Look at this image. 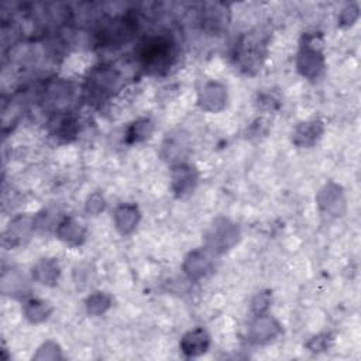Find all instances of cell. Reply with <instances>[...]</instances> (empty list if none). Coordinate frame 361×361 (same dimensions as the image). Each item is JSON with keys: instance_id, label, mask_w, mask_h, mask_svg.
I'll list each match as a JSON object with an SVG mask.
<instances>
[{"instance_id": "5b68a950", "label": "cell", "mask_w": 361, "mask_h": 361, "mask_svg": "<svg viewBox=\"0 0 361 361\" xmlns=\"http://www.w3.org/2000/svg\"><path fill=\"white\" fill-rule=\"evenodd\" d=\"M118 79L117 71L111 66H99L90 72L86 80V92L94 100L104 99L116 89Z\"/></svg>"}, {"instance_id": "277c9868", "label": "cell", "mask_w": 361, "mask_h": 361, "mask_svg": "<svg viewBox=\"0 0 361 361\" xmlns=\"http://www.w3.org/2000/svg\"><path fill=\"white\" fill-rule=\"evenodd\" d=\"M240 240V228L228 219L219 217L206 234V248L213 254H223L233 248Z\"/></svg>"}, {"instance_id": "9a60e30c", "label": "cell", "mask_w": 361, "mask_h": 361, "mask_svg": "<svg viewBox=\"0 0 361 361\" xmlns=\"http://www.w3.org/2000/svg\"><path fill=\"white\" fill-rule=\"evenodd\" d=\"M323 134V124L320 120H310L305 121L296 126L293 134H292V141L295 145L302 147V148H309L313 147L319 138Z\"/></svg>"}, {"instance_id": "5bb4252c", "label": "cell", "mask_w": 361, "mask_h": 361, "mask_svg": "<svg viewBox=\"0 0 361 361\" xmlns=\"http://www.w3.org/2000/svg\"><path fill=\"white\" fill-rule=\"evenodd\" d=\"M210 345V337L206 330L196 327L189 330L180 338V350L188 357H197L207 351Z\"/></svg>"}, {"instance_id": "d4e9b609", "label": "cell", "mask_w": 361, "mask_h": 361, "mask_svg": "<svg viewBox=\"0 0 361 361\" xmlns=\"http://www.w3.org/2000/svg\"><path fill=\"white\" fill-rule=\"evenodd\" d=\"M272 302V295L269 290H264V292H259L254 296L252 302H251V309L252 312L255 313V316L258 314H264L268 309H269V305Z\"/></svg>"}, {"instance_id": "2e32d148", "label": "cell", "mask_w": 361, "mask_h": 361, "mask_svg": "<svg viewBox=\"0 0 361 361\" xmlns=\"http://www.w3.org/2000/svg\"><path fill=\"white\" fill-rule=\"evenodd\" d=\"M141 219L140 210L133 203H121L114 212V224L121 234H131Z\"/></svg>"}, {"instance_id": "7a4b0ae2", "label": "cell", "mask_w": 361, "mask_h": 361, "mask_svg": "<svg viewBox=\"0 0 361 361\" xmlns=\"http://www.w3.org/2000/svg\"><path fill=\"white\" fill-rule=\"evenodd\" d=\"M176 56L175 42L165 35L147 39L140 51V61L144 69L152 75H161L169 69Z\"/></svg>"}, {"instance_id": "cb8c5ba5", "label": "cell", "mask_w": 361, "mask_h": 361, "mask_svg": "<svg viewBox=\"0 0 361 361\" xmlns=\"http://www.w3.org/2000/svg\"><path fill=\"white\" fill-rule=\"evenodd\" d=\"M85 305L89 314L99 316L103 314L111 306V298L104 292H94L87 296Z\"/></svg>"}, {"instance_id": "8fae6325", "label": "cell", "mask_w": 361, "mask_h": 361, "mask_svg": "<svg viewBox=\"0 0 361 361\" xmlns=\"http://www.w3.org/2000/svg\"><path fill=\"white\" fill-rule=\"evenodd\" d=\"M281 324L268 314H258L250 324V338L257 344L272 341L281 333Z\"/></svg>"}, {"instance_id": "ffe728a7", "label": "cell", "mask_w": 361, "mask_h": 361, "mask_svg": "<svg viewBox=\"0 0 361 361\" xmlns=\"http://www.w3.org/2000/svg\"><path fill=\"white\" fill-rule=\"evenodd\" d=\"M189 148V142L186 135L182 133L168 134L162 144V157L171 162H180V159L186 155Z\"/></svg>"}, {"instance_id": "ba28073f", "label": "cell", "mask_w": 361, "mask_h": 361, "mask_svg": "<svg viewBox=\"0 0 361 361\" xmlns=\"http://www.w3.org/2000/svg\"><path fill=\"white\" fill-rule=\"evenodd\" d=\"M213 252L206 247L193 250L183 261V271L189 279L199 281L209 275L213 269Z\"/></svg>"}, {"instance_id": "d6986e66", "label": "cell", "mask_w": 361, "mask_h": 361, "mask_svg": "<svg viewBox=\"0 0 361 361\" xmlns=\"http://www.w3.org/2000/svg\"><path fill=\"white\" fill-rule=\"evenodd\" d=\"M48 124L54 135H56L58 138H63L66 141L73 138L78 133V123L75 117L65 111H55Z\"/></svg>"}, {"instance_id": "4fadbf2b", "label": "cell", "mask_w": 361, "mask_h": 361, "mask_svg": "<svg viewBox=\"0 0 361 361\" xmlns=\"http://www.w3.org/2000/svg\"><path fill=\"white\" fill-rule=\"evenodd\" d=\"M72 97V87L68 82L62 79H54L48 82L44 90V103L48 107L56 109L59 111L61 107H63L66 103H69Z\"/></svg>"}, {"instance_id": "4316f807", "label": "cell", "mask_w": 361, "mask_h": 361, "mask_svg": "<svg viewBox=\"0 0 361 361\" xmlns=\"http://www.w3.org/2000/svg\"><path fill=\"white\" fill-rule=\"evenodd\" d=\"M34 358L35 360H58V358H61L59 345L52 341H47L38 348Z\"/></svg>"}, {"instance_id": "44dd1931", "label": "cell", "mask_w": 361, "mask_h": 361, "mask_svg": "<svg viewBox=\"0 0 361 361\" xmlns=\"http://www.w3.org/2000/svg\"><path fill=\"white\" fill-rule=\"evenodd\" d=\"M1 290L7 295H25L28 290V282L24 275L17 271L3 272L1 275Z\"/></svg>"}, {"instance_id": "e0dca14e", "label": "cell", "mask_w": 361, "mask_h": 361, "mask_svg": "<svg viewBox=\"0 0 361 361\" xmlns=\"http://www.w3.org/2000/svg\"><path fill=\"white\" fill-rule=\"evenodd\" d=\"M56 237L69 245H80L86 238L83 226L73 217H63L56 226Z\"/></svg>"}, {"instance_id": "f546056e", "label": "cell", "mask_w": 361, "mask_h": 361, "mask_svg": "<svg viewBox=\"0 0 361 361\" xmlns=\"http://www.w3.org/2000/svg\"><path fill=\"white\" fill-rule=\"evenodd\" d=\"M276 104H278V102H276L271 94H262V96L259 97V106H261L262 109L271 110V109H274V106H276Z\"/></svg>"}, {"instance_id": "f1b7e54d", "label": "cell", "mask_w": 361, "mask_h": 361, "mask_svg": "<svg viewBox=\"0 0 361 361\" xmlns=\"http://www.w3.org/2000/svg\"><path fill=\"white\" fill-rule=\"evenodd\" d=\"M331 336L329 333H322L313 338H310V341L307 343V348L310 351H314V353H320V351H324L327 350L330 345H331Z\"/></svg>"}, {"instance_id": "83f0119b", "label": "cell", "mask_w": 361, "mask_h": 361, "mask_svg": "<svg viewBox=\"0 0 361 361\" xmlns=\"http://www.w3.org/2000/svg\"><path fill=\"white\" fill-rule=\"evenodd\" d=\"M106 207V199L100 192H93L86 200V212L96 216Z\"/></svg>"}, {"instance_id": "603a6c76", "label": "cell", "mask_w": 361, "mask_h": 361, "mask_svg": "<svg viewBox=\"0 0 361 361\" xmlns=\"http://www.w3.org/2000/svg\"><path fill=\"white\" fill-rule=\"evenodd\" d=\"M154 131V124L149 118H140L137 121H134L126 133V141L128 144H134V142H141L147 138H149V135Z\"/></svg>"}, {"instance_id": "6da1fadb", "label": "cell", "mask_w": 361, "mask_h": 361, "mask_svg": "<svg viewBox=\"0 0 361 361\" xmlns=\"http://www.w3.org/2000/svg\"><path fill=\"white\" fill-rule=\"evenodd\" d=\"M267 42L268 37L261 30L244 34L235 44V65L243 72L254 75L258 69H261V65L265 59Z\"/></svg>"}, {"instance_id": "8992f818", "label": "cell", "mask_w": 361, "mask_h": 361, "mask_svg": "<svg viewBox=\"0 0 361 361\" xmlns=\"http://www.w3.org/2000/svg\"><path fill=\"white\" fill-rule=\"evenodd\" d=\"M320 212L327 217H338L345 212V197L343 188L334 182L326 183L316 196Z\"/></svg>"}, {"instance_id": "7402d4cb", "label": "cell", "mask_w": 361, "mask_h": 361, "mask_svg": "<svg viewBox=\"0 0 361 361\" xmlns=\"http://www.w3.org/2000/svg\"><path fill=\"white\" fill-rule=\"evenodd\" d=\"M24 316L31 323H41L48 319V316L52 313V307L39 299H30L24 305Z\"/></svg>"}, {"instance_id": "3957f363", "label": "cell", "mask_w": 361, "mask_h": 361, "mask_svg": "<svg viewBox=\"0 0 361 361\" xmlns=\"http://www.w3.org/2000/svg\"><path fill=\"white\" fill-rule=\"evenodd\" d=\"M322 39L317 35H306L296 58L298 72L307 79H317L324 69Z\"/></svg>"}, {"instance_id": "484cf974", "label": "cell", "mask_w": 361, "mask_h": 361, "mask_svg": "<svg viewBox=\"0 0 361 361\" xmlns=\"http://www.w3.org/2000/svg\"><path fill=\"white\" fill-rule=\"evenodd\" d=\"M358 17H360L358 4L357 3H350L341 10L340 17H338V24L343 25V27H350L358 20Z\"/></svg>"}, {"instance_id": "ac0fdd59", "label": "cell", "mask_w": 361, "mask_h": 361, "mask_svg": "<svg viewBox=\"0 0 361 361\" xmlns=\"http://www.w3.org/2000/svg\"><path fill=\"white\" fill-rule=\"evenodd\" d=\"M61 275V268L56 259L42 258L32 267V278L47 286H55Z\"/></svg>"}, {"instance_id": "52a82bcc", "label": "cell", "mask_w": 361, "mask_h": 361, "mask_svg": "<svg viewBox=\"0 0 361 361\" xmlns=\"http://www.w3.org/2000/svg\"><path fill=\"white\" fill-rule=\"evenodd\" d=\"M230 21L228 7L223 3L212 1L204 3L200 10V24L202 28L209 34L223 32Z\"/></svg>"}, {"instance_id": "9c48e42d", "label": "cell", "mask_w": 361, "mask_h": 361, "mask_svg": "<svg viewBox=\"0 0 361 361\" xmlns=\"http://www.w3.org/2000/svg\"><path fill=\"white\" fill-rule=\"evenodd\" d=\"M199 104L203 110L217 113L226 107L227 103V89L223 83L210 80L199 92Z\"/></svg>"}, {"instance_id": "7c38bea8", "label": "cell", "mask_w": 361, "mask_h": 361, "mask_svg": "<svg viewBox=\"0 0 361 361\" xmlns=\"http://www.w3.org/2000/svg\"><path fill=\"white\" fill-rule=\"evenodd\" d=\"M34 227H35V219L30 216H23V214L14 217L10 221L7 230L4 231L3 244L10 248L20 245L30 237Z\"/></svg>"}, {"instance_id": "30bf717a", "label": "cell", "mask_w": 361, "mask_h": 361, "mask_svg": "<svg viewBox=\"0 0 361 361\" xmlns=\"http://www.w3.org/2000/svg\"><path fill=\"white\" fill-rule=\"evenodd\" d=\"M171 180H172L173 193L178 197H183L195 189L197 183V172L193 166L185 162H179L172 166Z\"/></svg>"}]
</instances>
